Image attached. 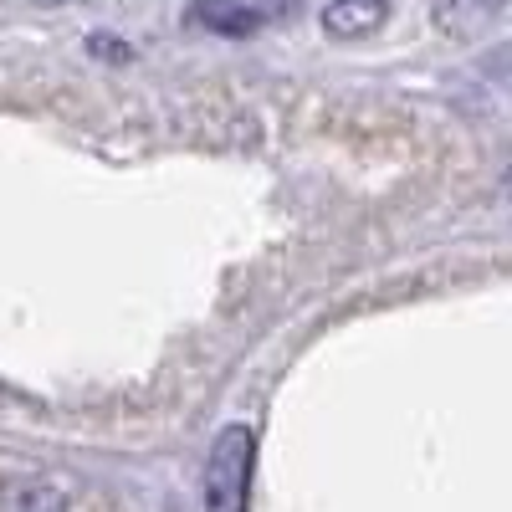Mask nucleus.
I'll use <instances>...</instances> for the list:
<instances>
[{"mask_svg":"<svg viewBox=\"0 0 512 512\" xmlns=\"http://www.w3.org/2000/svg\"><path fill=\"white\" fill-rule=\"evenodd\" d=\"M251 461H256V436L246 425H226L216 446H210V466H205V512H246Z\"/></svg>","mask_w":512,"mask_h":512,"instance_id":"nucleus-1","label":"nucleus"},{"mask_svg":"<svg viewBox=\"0 0 512 512\" xmlns=\"http://www.w3.org/2000/svg\"><path fill=\"white\" fill-rule=\"evenodd\" d=\"M308 0H190L185 21L210 31V36H256L267 26H282L303 16Z\"/></svg>","mask_w":512,"mask_h":512,"instance_id":"nucleus-2","label":"nucleus"},{"mask_svg":"<svg viewBox=\"0 0 512 512\" xmlns=\"http://www.w3.org/2000/svg\"><path fill=\"white\" fill-rule=\"evenodd\" d=\"M384 16H390V0H328L323 6V31L338 36V41H354V36L379 31Z\"/></svg>","mask_w":512,"mask_h":512,"instance_id":"nucleus-3","label":"nucleus"},{"mask_svg":"<svg viewBox=\"0 0 512 512\" xmlns=\"http://www.w3.org/2000/svg\"><path fill=\"white\" fill-rule=\"evenodd\" d=\"M507 11V0H436V26L446 36H477L497 26Z\"/></svg>","mask_w":512,"mask_h":512,"instance_id":"nucleus-4","label":"nucleus"},{"mask_svg":"<svg viewBox=\"0 0 512 512\" xmlns=\"http://www.w3.org/2000/svg\"><path fill=\"white\" fill-rule=\"evenodd\" d=\"M0 512H67V502H62V492L41 487V482H21V487H6Z\"/></svg>","mask_w":512,"mask_h":512,"instance_id":"nucleus-5","label":"nucleus"}]
</instances>
